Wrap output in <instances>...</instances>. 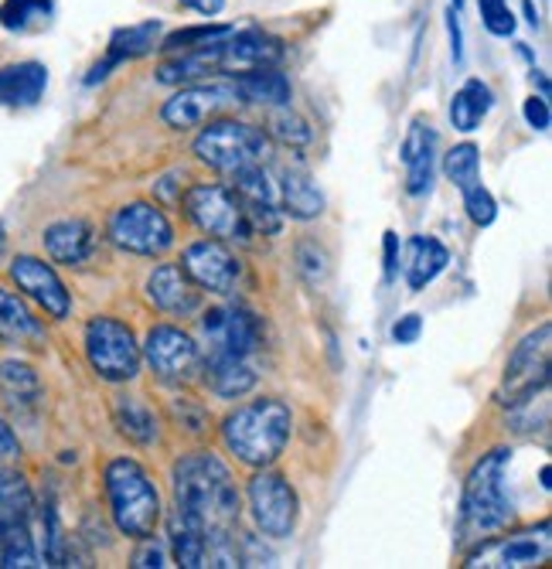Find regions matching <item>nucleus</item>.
Segmentation results:
<instances>
[{
    "instance_id": "6ab92c4d",
    "label": "nucleus",
    "mask_w": 552,
    "mask_h": 569,
    "mask_svg": "<svg viewBox=\"0 0 552 569\" xmlns=\"http://www.w3.org/2000/svg\"><path fill=\"white\" fill-rule=\"evenodd\" d=\"M158 38H161V21H143V24L117 28L113 38H110V48H107V59L92 66V72L86 76V82L96 86V82H103L117 66L150 56V51L158 48Z\"/></svg>"
},
{
    "instance_id": "2eb2a0df",
    "label": "nucleus",
    "mask_w": 552,
    "mask_h": 569,
    "mask_svg": "<svg viewBox=\"0 0 552 569\" xmlns=\"http://www.w3.org/2000/svg\"><path fill=\"white\" fill-rule=\"evenodd\" d=\"M143 358L150 372H154L161 382H188L191 372L198 369V345L171 325H158L150 328L147 345H143Z\"/></svg>"
},
{
    "instance_id": "f3484780",
    "label": "nucleus",
    "mask_w": 552,
    "mask_h": 569,
    "mask_svg": "<svg viewBox=\"0 0 552 569\" xmlns=\"http://www.w3.org/2000/svg\"><path fill=\"white\" fill-rule=\"evenodd\" d=\"M11 277L44 310V315H52L56 321L69 318V310H72L69 290L48 263L34 260V256H18V260L11 263Z\"/></svg>"
},
{
    "instance_id": "c85d7f7f",
    "label": "nucleus",
    "mask_w": 552,
    "mask_h": 569,
    "mask_svg": "<svg viewBox=\"0 0 552 569\" xmlns=\"http://www.w3.org/2000/svg\"><path fill=\"white\" fill-rule=\"evenodd\" d=\"M491 107H494L491 86L481 79H468L454 92V99H450V123H454V130H461V133H471L481 127V120L491 113Z\"/></svg>"
},
{
    "instance_id": "1a4fd4ad",
    "label": "nucleus",
    "mask_w": 552,
    "mask_h": 569,
    "mask_svg": "<svg viewBox=\"0 0 552 569\" xmlns=\"http://www.w3.org/2000/svg\"><path fill=\"white\" fill-rule=\"evenodd\" d=\"M552 325H539L529 331L505 366V379H501V402L505 406H525L535 399V392H545L549 386V351H552Z\"/></svg>"
},
{
    "instance_id": "72a5a7b5",
    "label": "nucleus",
    "mask_w": 552,
    "mask_h": 569,
    "mask_svg": "<svg viewBox=\"0 0 552 569\" xmlns=\"http://www.w3.org/2000/svg\"><path fill=\"white\" fill-rule=\"evenodd\" d=\"M48 14H52V0H4V8H0V24L8 31H24Z\"/></svg>"
},
{
    "instance_id": "09e8293b",
    "label": "nucleus",
    "mask_w": 552,
    "mask_h": 569,
    "mask_svg": "<svg viewBox=\"0 0 552 569\" xmlns=\"http://www.w3.org/2000/svg\"><path fill=\"white\" fill-rule=\"evenodd\" d=\"M539 478H542V488L549 491V488H552V481H549V463H545V468H542V475H539Z\"/></svg>"
},
{
    "instance_id": "c756f323",
    "label": "nucleus",
    "mask_w": 552,
    "mask_h": 569,
    "mask_svg": "<svg viewBox=\"0 0 552 569\" xmlns=\"http://www.w3.org/2000/svg\"><path fill=\"white\" fill-rule=\"evenodd\" d=\"M117 427L127 440L147 447V443H154L158 440V420H154V412H150L137 396H123L117 402Z\"/></svg>"
},
{
    "instance_id": "473e14b6",
    "label": "nucleus",
    "mask_w": 552,
    "mask_h": 569,
    "mask_svg": "<svg viewBox=\"0 0 552 569\" xmlns=\"http://www.w3.org/2000/svg\"><path fill=\"white\" fill-rule=\"evenodd\" d=\"M229 31H232V24H198V28H181V31H171L158 48H161V51H171V56H178V51H191V48L212 44V41L225 38Z\"/></svg>"
},
{
    "instance_id": "aec40b11",
    "label": "nucleus",
    "mask_w": 552,
    "mask_h": 569,
    "mask_svg": "<svg viewBox=\"0 0 552 569\" xmlns=\"http://www.w3.org/2000/svg\"><path fill=\"white\" fill-rule=\"evenodd\" d=\"M147 297L171 318H191L198 310V290L178 263H161L147 277Z\"/></svg>"
},
{
    "instance_id": "6e6552de",
    "label": "nucleus",
    "mask_w": 552,
    "mask_h": 569,
    "mask_svg": "<svg viewBox=\"0 0 552 569\" xmlns=\"http://www.w3.org/2000/svg\"><path fill=\"white\" fill-rule=\"evenodd\" d=\"M184 216L215 239L249 242L253 226L245 219L242 198L225 184H191L184 191Z\"/></svg>"
},
{
    "instance_id": "a878e982",
    "label": "nucleus",
    "mask_w": 552,
    "mask_h": 569,
    "mask_svg": "<svg viewBox=\"0 0 552 569\" xmlns=\"http://www.w3.org/2000/svg\"><path fill=\"white\" fill-rule=\"evenodd\" d=\"M0 341H4V345H24V348L44 345L41 321L24 307L21 297H14L4 287H0Z\"/></svg>"
},
{
    "instance_id": "0eeeda50",
    "label": "nucleus",
    "mask_w": 552,
    "mask_h": 569,
    "mask_svg": "<svg viewBox=\"0 0 552 569\" xmlns=\"http://www.w3.org/2000/svg\"><path fill=\"white\" fill-rule=\"evenodd\" d=\"M86 358L107 382H130L140 372V345L117 318H92L86 325Z\"/></svg>"
},
{
    "instance_id": "49530a36",
    "label": "nucleus",
    "mask_w": 552,
    "mask_h": 569,
    "mask_svg": "<svg viewBox=\"0 0 552 569\" xmlns=\"http://www.w3.org/2000/svg\"><path fill=\"white\" fill-rule=\"evenodd\" d=\"M532 82H539V96H545V99H549V79H545L539 69H532Z\"/></svg>"
},
{
    "instance_id": "a19ab883",
    "label": "nucleus",
    "mask_w": 552,
    "mask_h": 569,
    "mask_svg": "<svg viewBox=\"0 0 552 569\" xmlns=\"http://www.w3.org/2000/svg\"><path fill=\"white\" fill-rule=\"evenodd\" d=\"M143 542V549L133 556V566H168V552H164V546L161 542H150V539H140Z\"/></svg>"
},
{
    "instance_id": "39448f33",
    "label": "nucleus",
    "mask_w": 552,
    "mask_h": 569,
    "mask_svg": "<svg viewBox=\"0 0 552 569\" xmlns=\"http://www.w3.org/2000/svg\"><path fill=\"white\" fill-rule=\"evenodd\" d=\"M34 498L18 471H0V566H44L31 539Z\"/></svg>"
},
{
    "instance_id": "7ed1b4c3",
    "label": "nucleus",
    "mask_w": 552,
    "mask_h": 569,
    "mask_svg": "<svg viewBox=\"0 0 552 569\" xmlns=\"http://www.w3.org/2000/svg\"><path fill=\"white\" fill-rule=\"evenodd\" d=\"M290 409L280 399L263 396L229 412L222 423V440L249 468H270L290 440Z\"/></svg>"
},
{
    "instance_id": "b1692460",
    "label": "nucleus",
    "mask_w": 552,
    "mask_h": 569,
    "mask_svg": "<svg viewBox=\"0 0 552 569\" xmlns=\"http://www.w3.org/2000/svg\"><path fill=\"white\" fill-rule=\"evenodd\" d=\"M205 386L222 399H239L257 386V372L249 366V358L232 355H205Z\"/></svg>"
},
{
    "instance_id": "7c9ffc66",
    "label": "nucleus",
    "mask_w": 552,
    "mask_h": 569,
    "mask_svg": "<svg viewBox=\"0 0 552 569\" xmlns=\"http://www.w3.org/2000/svg\"><path fill=\"white\" fill-rule=\"evenodd\" d=\"M443 174L454 181L458 191H468L481 184V153L474 143H458L454 150L443 158Z\"/></svg>"
},
{
    "instance_id": "ea45409f",
    "label": "nucleus",
    "mask_w": 552,
    "mask_h": 569,
    "mask_svg": "<svg viewBox=\"0 0 552 569\" xmlns=\"http://www.w3.org/2000/svg\"><path fill=\"white\" fill-rule=\"evenodd\" d=\"M423 331V318L420 315H407V318H399L392 325V341L395 345H413Z\"/></svg>"
},
{
    "instance_id": "f03ea898",
    "label": "nucleus",
    "mask_w": 552,
    "mask_h": 569,
    "mask_svg": "<svg viewBox=\"0 0 552 569\" xmlns=\"http://www.w3.org/2000/svg\"><path fill=\"white\" fill-rule=\"evenodd\" d=\"M509 468H512V450L498 447L484 453L468 475L464 498H461V526H458L464 542L481 546L515 522V505L505 491Z\"/></svg>"
},
{
    "instance_id": "9d476101",
    "label": "nucleus",
    "mask_w": 552,
    "mask_h": 569,
    "mask_svg": "<svg viewBox=\"0 0 552 569\" xmlns=\"http://www.w3.org/2000/svg\"><path fill=\"white\" fill-rule=\"evenodd\" d=\"M110 239L133 256H164L174 246V229L158 204L130 201L113 212Z\"/></svg>"
},
{
    "instance_id": "bb28decb",
    "label": "nucleus",
    "mask_w": 552,
    "mask_h": 569,
    "mask_svg": "<svg viewBox=\"0 0 552 569\" xmlns=\"http://www.w3.org/2000/svg\"><path fill=\"white\" fill-rule=\"evenodd\" d=\"M280 198H283V212H290L293 219H318L324 212L321 188L300 168L280 171Z\"/></svg>"
},
{
    "instance_id": "dca6fc26",
    "label": "nucleus",
    "mask_w": 552,
    "mask_h": 569,
    "mask_svg": "<svg viewBox=\"0 0 552 569\" xmlns=\"http://www.w3.org/2000/svg\"><path fill=\"white\" fill-rule=\"evenodd\" d=\"M235 99V89L232 86H222V82H194V86H184L178 89L168 102H164V123L174 127V130H191V127H202L209 117H215L225 102Z\"/></svg>"
},
{
    "instance_id": "37998d69",
    "label": "nucleus",
    "mask_w": 552,
    "mask_h": 569,
    "mask_svg": "<svg viewBox=\"0 0 552 569\" xmlns=\"http://www.w3.org/2000/svg\"><path fill=\"white\" fill-rule=\"evenodd\" d=\"M21 453V447H18V437L11 433V427L0 420V463H8V460H14Z\"/></svg>"
},
{
    "instance_id": "a211bd4d",
    "label": "nucleus",
    "mask_w": 552,
    "mask_h": 569,
    "mask_svg": "<svg viewBox=\"0 0 552 569\" xmlns=\"http://www.w3.org/2000/svg\"><path fill=\"white\" fill-rule=\"evenodd\" d=\"M283 59V41L260 31V28H242L229 31L219 41V66L222 72H242L257 66H277Z\"/></svg>"
},
{
    "instance_id": "f8f14e48",
    "label": "nucleus",
    "mask_w": 552,
    "mask_h": 569,
    "mask_svg": "<svg viewBox=\"0 0 552 569\" xmlns=\"http://www.w3.org/2000/svg\"><path fill=\"white\" fill-rule=\"evenodd\" d=\"M549 522H539L535 529L505 536V539H488L478 546V552L468 556L464 566H484V569H529L552 559V536Z\"/></svg>"
},
{
    "instance_id": "423d86ee",
    "label": "nucleus",
    "mask_w": 552,
    "mask_h": 569,
    "mask_svg": "<svg viewBox=\"0 0 552 569\" xmlns=\"http://www.w3.org/2000/svg\"><path fill=\"white\" fill-rule=\"evenodd\" d=\"M194 153L198 161L222 171L235 174L242 168L263 164L270 153V140L260 127L242 123V120H215L202 133L194 137Z\"/></svg>"
},
{
    "instance_id": "f257e3e1",
    "label": "nucleus",
    "mask_w": 552,
    "mask_h": 569,
    "mask_svg": "<svg viewBox=\"0 0 552 569\" xmlns=\"http://www.w3.org/2000/svg\"><path fill=\"white\" fill-rule=\"evenodd\" d=\"M174 519L205 542V566H242L235 552L239 491L225 463L209 453H184L174 471Z\"/></svg>"
},
{
    "instance_id": "3c124183",
    "label": "nucleus",
    "mask_w": 552,
    "mask_h": 569,
    "mask_svg": "<svg viewBox=\"0 0 552 569\" xmlns=\"http://www.w3.org/2000/svg\"><path fill=\"white\" fill-rule=\"evenodd\" d=\"M0 252H4V229H0Z\"/></svg>"
},
{
    "instance_id": "9b49d317",
    "label": "nucleus",
    "mask_w": 552,
    "mask_h": 569,
    "mask_svg": "<svg viewBox=\"0 0 552 569\" xmlns=\"http://www.w3.org/2000/svg\"><path fill=\"white\" fill-rule=\"evenodd\" d=\"M249 495V508H253L257 526L270 536V539H287L297 529V491L290 488V481L277 471H260L245 488Z\"/></svg>"
},
{
    "instance_id": "412c9836",
    "label": "nucleus",
    "mask_w": 552,
    "mask_h": 569,
    "mask_svg": "<svg viewBox=\"0 0 552 569\" xmlns=\"http://www.w3.org/2000/svg\"><path fill=\"white\" fill-rule=\"evenodd\" d=\"M433 161H436V133L423 117H416L403 140V168H407L410 194H426L433 188Z\"/></svg>"
},
{
    "instance_id": "2f4dec72",
    "label": "nucleus",
    "mask_w": 552,
    "mask_h": 569,
    "mask_svg": "<svg viewBox=\"0 0 552 569\" xmlns=\"http://www.w3.org/2000/svg\"><path fill=\"white\" fill-rule=\"evenodd\" d=\"M0 389L14 406L34 402L38 399V376L24 366V361H4L0 366Z\"/></svg>"
},
{
    "instance_id": "5701e85b",
    "label": "nucleus",
    "mask_w": 552,
    "mask_h": 569,
    "mask_svg": "<svg viewBox=\"0 0 552 569\" xmlns=\"http://www.w3.org/2000/svg\"><path fill=\"white\" fill-rule=\"evenodd\" d=\"M232 89L245 102H260L270 110L290 107V79L277 66H257V69H242L239 76L232 72Z\"/></svg>"
},
{
    "instance_id": "4be33fe9",
    "label": "nucleus",
    "mask_w": 552,
    "mask_h": 569,
    "mask_svg": "<svg viewBox=\"0 0 552 569\" xmlns=\"http://www.w3.org/2000/svg\"><path fill=\"white\" fill-rule=\"evenodd\" d=\"M44 249L56 263L82 267L96 252V229L86 219H62L44 229Z\"/></svg>"
},
{
    "instance_id": "8fccbe9b",
    "label": "nucleus",
    "mask_w": 552,
    "mask_h": 569,
    "mask_svg": "<svg viewBox=\"0 0 552 569\" xmlns=\"http://www.w3.org/2000/svg\"><path fill=\"white\" fill-rule=\"evenodd\" d=\"M450 8H454V11H461V8H464V0H454V4H450Z\"/></svg>"
},
{
    "instance_id": "e433bc0d",
    "label": "nucleus",
    "mask_w": 552,
    "mask_h": 569,
    "mask_svg": "<svg viewBox=\"0 0 552 569\" xmlns=\"http://www.w3.org/2000/svg\"><path fill=\"white\" fill-rule=\"evenodd\" d=\"M297 270L304 273L308 283H321L328 277V252L314 242H300L297 246Z\"/></svg>"
},
{
    "instance_id": "79ce46f5",
    "label": "nucleus",
    "mask_w": 552,
    "mask_h": 569,
    "mask_svg": "<svg viewBox=\"0 0 552 569\" xmlns=\"http://www.w3.org/2000/svg\"><path fill=\"white\" fill-rule=\"evenodd\" d=\"M446 31H450V56H454V62H464V38H461V21L454 8L446 11Z\"/></svg>"
},
{
    "instance_id": "58836bf2",
    "label": "nucleus",
    "mask_w": 552,
    "mask_h": 569,
    "mask_svg": "<svg viewBox=\"0 0 552 569\" xmlns=\"http://www.w3.org/2000/svg\"><path fill=\"white\" fill-rule=\"evenodd\" d=\"M522 117H525V123H529L532 130L545 133V130H549V102H545V96H532V99H525Z\"/></svg>"
},
{
    "instance_id": "ddd939ff",
    "label": "nucleus",
    "mask_w": 552,
    "mask_h": 569,
    "mask_svg": "<svg viewBox=\"0 0 552 569\" xmlns=\"http://www.w3.org/2000/svg\"><path fill=\"white\" fill-rule=\"evenodd\" d=\"M205 355H232L249 358L260 348L263 328L260 318L245 307H212L202 318Z\"/></svg>"
},
{
    "instance_id": "c9c22d12",
    "label": "nucleus",
    "mask_w": 552,
    "mask_h": 569,
    "mask_svg": "<svg viewBox=\"0 0 552 569\" xmlns=\"http://www.w3.org/2000/svg\"><path fill=\"white\" fill-rule=\"evenodd\" d=\"M461 194H464L468 219H471L474 226H491V222L498 219V204H494V198H491V191H488L484 184H474V188H468V191H461Z\"/></svg>"
},
{
    "instance_id": "4c0bfd02",
    "label": "nucleus",
    "mask_w": 552,
    "mask_h": 569,
    "mask_svg": "<svg viewBox=\"0 0 552 569\" xmlns=\"http://www.w3.org/2000/svg\"><path fill=\"white\" fill-rule=\"evenodd\" d=\"M273 137L277 140H283L287 147H308L311 143V127L304 123V120H300V117H293V113H277L273 117Z\"/></svg>"
},
{
    "instance_id": "393cba45",
    "label": "nucleus",
    "mask_w": 552,
    "mask_h": 569,
    "mask_svg": "<svg viewBox=\"0 0 552 569\" xmlns=\"http://www.w3.org/2000/svg\"><path fill=\"white\" fill-rule=\"evenodd\" d=\"M48 86L41 62H18L0 69V107H34Z\"/></svg>"
},
{
    "instance_id": "f704fd0d",
    "label": "nucleus",
    "mask_w": 552,
    "mask_h": 569,
    "mask_svg": "<svg viewBox=\"0 0 552 569\" xmlns=\"http://www.w3.org/2000/svg\"><path fill=\"white\" fill-rule=\"evenodd\" d=\"M481 24L494 38H512L515 34V14L509 8V0H478Z\"/></svg>"
},
{
    "instance_id": "20e7f679",
    "label": "nucleus",
    "mask_w": 552,
    "mask_h": 569,
    "mask_svg": "<svg viewBox=\"0 0 552 569\" xmlns=\"http://www.w3.org/2000/svg\"><path fill=\"white\" fill-rule=\"evenodd\" d=\"M107 495L113 522L130 539H150L161 522V498L150 475L130 457L107 463Z\"/></svg>"
},
{
    "instance_id": "de8ad7c7",
    "label": "nucleus",
    "mask_w": 552,
    "mask_h": 569,
    "mask_svg": "<svg viewBox=\"0 0 552 569\" xmlns=\"http://www.w3.org/2000/svg\"><path fill=\"white\" fill-rule=\"evenodd\" d=\"M525 14H529V24H532V28H539V11L532 8V0H525Z\"/></svg>"
},
{
    "instance_id": "4468645a",
    "label": "nucleus",
    "mask_w": 552,
    "mask_h": 569,
    "mask_svg": "<svg viewBox=\"0 0 552 569\" xmlns=\"http://www.w3.org/2000/svg\"><path fill=\"white\" fill-rule=\"evenodd\" d=\"M181 270L191 277L194 287L212 293H235L242 283V263L222 239L191 242L181 256Z\"/></svg>"
},
{
    "instance_id": "cd10ccee",
    "label": "nucleus",
    "mask_w": 552,
    "mask_h": 569,
    "mask_svg": "<svg viewBox=\"0 0 552 569\" xmlns=\"http://www.w3.org/2000/svg\"><path fill=\"white\" fill-rule=\"evenodd\" d=\"M450 263V252L433 236H413L410 239V260H407V280L410 290H426Z\"/></svg>"
},
{
    "instance_id": "c03bdc74",
    "label": "nucleus",
    "mask_w": 552,
    "mask_h": 569,
    "mask_svg": "<svg viewBox=\"0 0 552 569\" xmlns=\"http://www.w3.org/2000/svg\"><path fill=\"white\" fill-rule=\"evenodd\" d=\"M178 4H181V8H188V11H194V14L215 18V14H222L225 0H178Z\"/></svg>"
},
{
    "instance_id": "a18cd8bd",
    "label": "nucleus",
    "mask_w": 552,
    "mask_h": 569,
    "mask_svg": "<svg viewBox=\"0 0 552 569\" xmlns=\"http://www.w3.org/2000/svg\"><path fill=\"white\" fill-rule=\"evenodd\" d=\"M395 263H399V236L385 232V277H395Z\"/></svg>"
}]
</instances>
